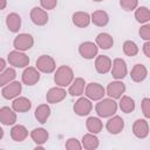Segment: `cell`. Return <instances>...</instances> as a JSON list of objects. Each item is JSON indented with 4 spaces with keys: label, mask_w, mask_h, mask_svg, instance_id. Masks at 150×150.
I'll use <instances>...</instances> for the list:
<instances>
[{
    "label": "cell",
    "mask_w": 150,
    "mask_h": 150,
    "mask_svg": "<svg viewBox=\"0 0 150 150\" xmlns=\"http://www.w3.org/2000/svg\"><path fill=\"white\" fill-rule=\"evenodd\" d=\"M95 110L100 117H111L117 111V103L114 98H101L95 105Z\"/></svg>",
    "instance_id": "obj_1"
},
{
    "label": "cell",
    "mask_w": 150,
    "mask_h": 150,
    "mask_svg": "<svg viewBox=\"0 0 150 150\" xmlns=\"http://www.w3.org/2000/svg\"><path fill=\"white\" fill-rule=\"evenodd\" d=\"M74 80V71L69 66H60L54 75V82L59 87H68Z\"/></svg>",
    "instance_id": "obj_2"
},
{
    "label": "cell",
    "mask_w": 150,
    "mask_h": 150,
    "mask_svg": "<svg viewBox=\"0 0 150 150\" xmlns=\"http://www.w3.org/2000/svg\"><path fill=\"white\" fill-rule=\"evenodd\" d=\"M7 61L11 66L15 67V68H26L29 64V57L20 50H12L9 52L8 56H7Z\"/></svg>",
    "instance_id": "obj_3"
},
{
    "label": "cell",
    "mask_w": 150,
    "mask_h": 150,
    "mask_svg": "<svg viewBox=\"0 0 150 150\" xmlns=\"http://www.w3.org/2000/svg\"><path fill=\"white\" fill-rule=\"evenodd\" d=\"M33 45H34V39L28 33H21L19 35H16L13 41L14 48L20 52H26V50L30 49L33 47Z\"/></svg>",
    "instance_id": "obj_4"
},
{
    "label": "cell",
    "mask_w": 150,
    "mask_h": 150,
    "mask_svg": "<svg viewBox=\"0 0 150 150\" xmlns=\"http://www.w3.org/2000/svg\"><path fill=\"white\" fill-rule=\"evenodd\" d=\"M36 69L41 73H46V74H50L56 69V63L55 60L49 56V55H41L38 57L36 60Z\"/></svg>",
    "instance_id": "obj_5"
},
{
    "label": "cell",
    "mask_w": 150,
    "mask_h": 150,
    "mask_svg": "<svg viewBox=\"0 0 150 150\" xmlns=\"http://www.w3.org/2000/svg\"><path fill=\"white\" fill-rule=\"evenodd\" d=\"M84 94L86 96L89 98V100H93V101H98L101 98H103V96L105 95V89L100 84V83H96V82H91V83H88L84 88Z\"/></svg>",
    "instance_id": "obj_6"
},
{
    "label": "cell",
    "mask_w": 150,
    "mask_h": 150,
    "mask_svg": "<svg viewBox=\"0 0 150 150\" xmlns=\"http://www.w3.org/2000/svg\"><path fill=\"white\" fill-rule=\"evenodd\" d=\"M110 71H111V75H112L114 79H116V80L124 79L127 76V74H128V68H127L125 61L123 59H121V57H116L111 63Z\"/></svg>",
    "instance_id": "obj_7"
},
{
    "label": "cell",
    "mask_w": 150,
    "mask_h": 150,
    "mask_svg": "<svg viewBox=\"0 0 150 150\" xmlns=\"http://www.w3.org/2000/svg\"><path fill=\"white\" fill-rule=\"evenodd\" d=\"M21 90H22V84L19 81H12L8 84L4 86L1 90V95L6 100H13L20 95Z\"/></svg>",
    "instance_id": "obj_8"
},
{
    "label": "cell",
    "mask_w": 150,
    "mask_h": 150,
    "mask_svg": "<svg viewBox=\"0 0 150 150\" xmlns=\"http://www.w3.org/2000/svg\"><path fill=\"white\" fill-rule=\"evenodd\" d=\"M97 52H98V47L96 46V43L91 42V41H86V42H82L80 46H79V53L80 55L86 59V60H91L94 59L96 55H97Z\"/></svg>",
    "instance_id": "obj_9"
},
{
    "label": "cell",
    "mask_w": 150,
    "mask_h": 150,
    "mask_svg": "<svg viewBox=\"0 0 150 150\" xmlns=\"http://www.w3.org/2000/svg\"><path fill=\"white\" fill-rule=\"evenodd\" d=\"M21 80L26 86H34L40 81V71L35 67H26L21 75Z\"/></svg>",
    "instance_id": "obj_10"
},
{
    "label": "cell",
    "mask_w": 150,
    "mask_h": 150,
    "mask_svg": "<svg viewBox=\"0 0 150 150\" xmlns=\"http://www.w3.org/2000/svg\"><path fill=\"white\" fill-rule=\"evenodd\" d=\"M93 110V103L88 97H80L74 104V112L79 116H87Z\"/></svg>",
    "instance_id": "obj_11"
},
{
    "label": "cell",
    "mask_w": 150,
    "mask_h": 150,
    "mask_svg": "<svg viewBox=\"0 0 150 150\" xmlns=\"http://www.w3.org/2000/svg\"><path fill=\"white\" fill-rule=\"evenodd\" d=\"M67 94H68V93L66 91L64 88L56 86V87L50 88V89L47 91V94H46V100H47L48 103L55 104V103H59V102H61L62 100H64L66 96H67Z\"/></svg>",
    "instance_id": "obj_12"
},
{
    "label": "cell",
    "mask_w": 150,
    "mask_h": 150,
    "mask_svg": "<svg viewBox=\"0 0 150 150\" xmlns=\"http://www.w3.org/2000/svg\"><path fill=\"white\" fill-rule=\"evenodd\" d=\"M30 20L36 26H45L48 22V14L47 11H45L42 7H33L30 9Z\"/></svg>",
    "instance_id": "obj_13"
},
{
    "label": "cell",
    "mask_w": 150,
    "mask_h": 150,
    "mask_svg": "<svg viewBox=\"0 0 150 150\" xmlns=\"http://www.w3.org/2000/svg\"><path fill=\"white\" fill-rule=\"evenodd\" d=\"M125 91V84L123 82H121L120 80H116V81H112L108 84L107 87V95L110 97V98H114V100H117L120 98Z\"/></svg>",
    "instance_id": "obj_14"
},
{
    "label": "cell",
    "mask_w": 150,
    "mask_h": 150,
    "mask_svg": "<svg viewBox=\"0 0 150 150\" xmlns=\"http://www.w3.org/2000/svg\"><path fill=\"white\" fill-rule=\"evenodd\" d=\"M132 132L137 138H145L149 135V124L146 120L138 118L132 124Z\"/></svg>",
    "instance_id": "obj_15"
},
{
    "label": "cell",
    "mask_w": 150,
    "mask_h": 150,
    "mask_svg": "<svg viewBox=\"0 0 150 150\" xmlns=\"http://www.w3.org/2000/svg\"><path fill=\"white\" fill-rule=\"evenodd\" d=\"M107 130L111 134V135H117L120 134L123 129H124V121L121 116H112L105 124Z\"/></svg>",
    "instance_id": "obj_16"
},
{
    "label": "cell",
    "mask_w": 150,
    "mask_h": 150,
    "mask_svg": "<svg viewBox=\"0 0 150 150\" xmlns=\"http://www.w3.org/2000/svg\"><path fill=\"white\" fill-rule=\"evenodd\" d=\"M0 122L4 125H14L16 122V114L9 107L0 108Z\"/></svg>",
    "instance_id": "obj_17"
},
{
    "label": "cell",
    "mask_w": 150,
    "mask_h": 150,
    "mask_svg": "<svg viewBox=\"0 0 150 150\" xmlns=\"http://www.w3.org/2000/svg\"><path fill=\"white\" fill-rule=\"evenodd\" d=\"M112 61L107 55H98L95 60V69L98 74H107L111 69Z\"/></svg>",
    "instance_id": "obj_18"
},
{
    "label": "cell",
    "mask_w": 150,
    "mask_h": 150,
    "mask_svg": "<svg viewBox=\"0 0 150 150\" xmlns=\"http://www.w3.org/2000/svg\"><path fill=\"white\" fill-rule=\"evenodd\" d=\"M68 87H69L68 94H70L71 96H81L84 93L86 81L82 77H74V80Z\"/></svg>",
    "instance_id": "obj_19"
},
{
    "label": "cell",
    "mask_w": 150,
    "mask_h": 150,
    "mask_svg": "<svg viewBox=\"0 0 150 150\" xmlns=\"http://www.w3.org/2000/svg\"><path fill=\"white\" fill-rule=\"evenodd\" d=\"M32 108V102L27 97H15L12 103V109L15 112H26L29 111Z\"/></svg>",
    "instance_id": "obj_20"
},
{
    "label": "cell",
    "mask_w": 150,
    "mask_h": 150,
    "mask_svg": "<svg viewBox=\"0 0 150 150\" xmlns=\"http://www.w3.org/2000/svg\"><path fill=\"white\" fill-rule=\"evenodd\" d=\"M130 76H131V80L134 82H142L148 76V69L145 66L137 63L132 67V69L130 71Z\"/></svg>",
    "instance_id": "obj_21"
},
{
    "label": "cell",
    "mask_w": 150,
    "mask_h": 150,
    "mask_svg": "<svg viewBox=\"0 0 150 150\" xmlns=\"http://www.w3.org/2000/svg\"><path fill=\"white\" fill-rule=\"evenodd\" d=\"M73 23L79 28L88 27L90 23V14L87 12H75L71 16Z\"/></svg>",
    "instance_id": "obj_22"
},
{
    "label": "cell",
    "mask_w": 150,
    "mask_h": 150,
    "mask_svg": "<svg viewBox=\"0 0 150 150\" xmlns=\"http://www.w3.org/2000/svg\"><path fill=\"white\" fill-rule=\"evenodd\" d=\"M90 21L97 27H104L109 22V15L104 11H94L90 14Z\"/></svg>",
    "instance_id": "obj_23"
},
{
    "label": "cell",
    "mask_w": 150,
    "mask_h": 150,
    "mask_svg": "<svg viewBox=\"0 0 150 150\" xmlns=\"http://www.w3.org/2000/svg\"><path fill=\"white\" fill-rule=\"evenodd\" d=\"M6 26L12 33H18L21 28V18L18 13H9L6 16Z\"/></svg>",
    "instance_id": "obj_24"
},
{
    "label": "cell",
    "mask_w": 150,
    "mask_h": 150,
    "mask_svg": "<svg viewBox=\"0 0 150 150\" xmlns=\"http://www.w3.org/2000/svg\"><path fill=\"white\" fill-rule=\"evenodd\" d=\"M28 136V130L25 125L22 124H14L11 129V137L15 142H22L27 138Z\"/></svg>",
    "instance_id": "obj_25"
},
{
    "label": "cell",
    "mask_w": 150,
    "mask_h": 150,
    "mask_svg": "<svg viewBox=\"0 0 150 150\" xmlns=\"http://www.w3.org/2000/svg\"><path fill=\"white\" fill-rule=\"evenodd\" d=\"M30 137H32L33 142L36 145H42V144H45L48 141L49 134L43 128H35V129H33L30 131Z\"/></svg>",
    "instance_id": "obj_26"
},
{
    "label": "cell",
    "mask_w": 150,
    "mask_h": 150,
    "mask_svg": "<svg viewBox=\"0 0 150 150\" xmlns=\"http://www.w3.org/2000/svg\"><path fill=\"white\" fill-rule=\"evenodd\" d=\"M95 43L101 49H110L114 45V39L108 33H100L95 39Z\"/></svg>",
    "instance_id": "obj_27"
},
{
    "label": "cell",
    "mask_w": 150,
    "mask_h": 150,
    "mask_svg": "<svg viewBox=\"0 0 150 150\" xmlns=\"http://www.w3.org/2000/svg\"><path fill=\"white\" fill-rule=\"evenodd\" d=\"M50 112H52L50 107H49L47 103H43V104H40V105L36 107L34 115H35V118L38 120V122L41 123V124H43V123H46L47 120L49 118Z\"/></svg>",
    "instance_id": "obj_28"
},
{
    "label": "cell",
    "mask_w": 150,
    "mask_h": 150,
    "mask_svg": "<svg viewBox=\"0 0 150 150\" xmlns=\"http://www.w3.org/2000/svg\"><path fill=\"white\" fill-rule=\"evenodd\" d=\"M81 144H82V148H84L87 150H94V149L98 148V138L96 137L95 134L89 132V134L83 135Z\"/></svg>",
    "instance_id": "obj_29"
},
{
    "label": "cell",
    "mask_w": 150,
    "mask_h": 150,
    "mask_svg": "<svg viewBox=\"0 0 150 150\" xmlns=\"http://www.w3.org/2000/svg\"><path fill=\"white\" fill-rule=\"evenodd\" d=\"M86 127H87V129H88L89 132L96 135V134L101 132V130H102V128H103V123L101 122V120H100L98 117L91 116V117H88V118H87V121H86Z\"/></svg>",
    "instance_id": "obj_30"
},
{
    "label": "cell",
    "mask_w": 150,
    "mask_h": 150,
    "mask_svg": "<svg viewBox=\"0 0 150 150\" xmlns=\"http://www.w3.org/2000/svg\"><path fill=\"white\" fill-rule=\"evenodd\" d=\"M118 105H120V109L125 114H130L135 110V101L130 96H127V95H122L120 97Z\"/></svg>",
    "instance_id": "obj_31"
},
{
    "label": "cell",
    "mask_w": 150,
    "mask_h": 150,
    "mask_svg": "<svg viewBox=\"0 0 150 150\" xmlns=\"http://www.w3.org/2000/svg\"><path fill=\"white\" fill-rule=\"evenodd\" d=\"M135 18L139 23H146L150 20V11L145 6L137 7L135 9Z\"/></svg>",
    "instance_id": "obj_32"
},
{
    "label": "cell",
    "mask_w": 150,
    "mask_h": 150,
    "mask_svg": "<svg viewBox=\"0 0 150 150\" xmlns=\"http://www.w3.org/2000/svg\"><path fill=\"white\" fill-rule=\"evenodd\" d=\"M15 76H16V73L14 68H7L4 71H1L0 73V87H4L8 84L9 82L14 81Z\"/></svg>",
    "instance_id": "obj_33"
},
{
    "label": "cell",
    "mask_w": 150,
    "mask_h": 150,
    "mask_svg": "<svg viewBox=\"0 0 150 150\" xmlns=\"http://www.w3.org/2000/svg\"><path fill=\"white\" fill-rule=\"evenodd\" d=\"M123 53L128 56H135L138 54V47L134 41L127 40L123 43Z\"/></svg>",
    "instance_id": "obj_34"
},
{
    "label": "cell",
    "mask_w": 150,
    "mask_h": 150,
    "mask_svg": "<svg viewBox=\"0 0 150 150\" xmlns=\"http://www.w3.org/2000/svg\"><path fill=\"white\" fill-rule=\"evenodd\" d=\"M120 5L124 11L130 12V11H135L137 8L138 0H120Z\"/></svg>",
    "instance_id": "obj_35"
},
{
    "label": "cell",
    "mask_w": 150,
    "mask_h": 150,
    "mask_svg": "<svg viewBox=\"0 0 150 150\" xmlns=\"http://www.w3.org/2000/svg\"><path fill=\"white\" fill-rule=\"evenodd\" d=\"M66 149H68V150H81L82 149V144L80 143V141L77 138L70 137L66 142Z\"/></svg>",
    "instance_id": "obj_36"
},
{
    "label": "cell",
    "mask_w": 150,
    "mask_h": 150,
    "mask_svg": "<svg viewBox=\"0 0 150 150\" xmlns=\"http://www.w3.org/2000/svg\"><path fill=\"white\" fill-rule=\"evenodd\" d=\"M141 108H142V112H143L144 117L145 118H149L150 117V98L149 97H144L142 100Z\"/></svg>",
    "instance_id": "obj_37"
},
{
    "label": "cell",
    "mask_w": 150,
    "mask_h": 150,
    "mask_svg": "<svg viewBox=\"0 0 150 150\" xmlns=\"http://www.w3.org/2000/svg\"><path fill=\"white\" fill-rule=\"evenodd\" d=\"M139 36L145 40V41H149L150 40V25L149 23H145L144 26H142L139 28Z\"/></svg>",
    "instance_id": "obj_38"
},
{
    "label": "cell",
    "mask_w": 150,
    "mask_h": 150,
    "mask_svg": "<svg viewBox=\"0 0 150 150\" xmlns=\"http://www.w3.org/2000/svg\"><path fill=\"white\" fill-rule=\"evenodd\" d=\"M40 5L41 7L46 11H50V9H54L57 5V0H40Z\"/></svg>",
    "instance_id": "obj_39"
},
{
    "label": "cell",
    "mask_w": 150,
    "mask_h": 150,
    "mask_svg": "<svg viewBox=\"0 0 150 150\" xmlns=\"http://www.w3.org/2000/svg\"><path fill=\"white\" fill-rule=\"evenodd\" d=\"M143 53L146 57H150V41H146L143 45Z\"/></svg>",
    "instance_id": "obj_40"
},
{
    "label": "cell",
    "mask_w": 150,
    "mask_h": 150,
    "mask_svg": "<svg viewBox=\"0 0 150 150\" xmlns=\"http://www.w3.org/2000/svg\"><path fill=\"white\" fill-rule=\"evenodd\" d=\"M5 68H6V61H5L2 57H0V73L4 71Z\"/></svg>",
    "instance_id": "obj_41"
},
{
    "label": "cell",
    "mask_w": 150,
    "mask_h": 150,
    "mask_svg": "<svg viewBox=\"0 0 150 150\" xmlns=\"http://www.w3.org/2000/svg\"><path fill=\"white\" fill-rule=\"evenodd\" d=\"M7 6V0H0V11L5 9Z\"/></svg>",
    "instance_id": "obj_42"
},
{
    "label": "cell",
    "mask_w": 150,
    "mask_h": 150,
    "mask_svg": "<svg viewBox=\"0 0 150 150\" xmlns=\"http://www.w3.org/2000/svg\"><path fill=\"white\" fill-rule=\"evenodd\" d=\"M2 137H4V130H2V128L0 127V139H2Z\"/></svg>",
    "instance_id": "obj_43"
},
{
    "label": "cell",
    "mask_w": 150,
    "mask_h": 150,
    "mask_svg": "<svg viewBox=\"0 0 150 150\" xmlns=\"http://www.w3.org/2000/svg\"><path fill=\"white\" fill-rule=\"evenodd\" d=\"M93 1H96V2H100V1H103V0H93Z\"/></svg>",
    "instance_id": "obj_44"
}]
</instances>
